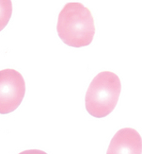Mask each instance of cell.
Returning <instances> with one entry per match:
<instances>
[{
	"instance_id": "4",
	"label": "cell",
	"mask_w": 142,
	"mask_h": 154,
	"mask_svg": "<svg viewBox=\"0 0 142 154\" xmlns=\"http://www.w3.org/2000/svg\"><path fill=\"white\" fill-rule=\"evenodd\" d=\"M141 136L134 129H121L113 136L106 154H141Z\"/></svg>"
},
{
	"instance_id": "3",
	"label": "cell",
	"mask_w": 142,
	"mask_h": 154,
	"mask_svg": "<svg viewBox=\"0 0 142 154\" xmlns=\"http://www.w3.org/2000/svg\"><path fill=\"white\" fill-rule=\"evenodd\" d=\"M25 94L23 76L14 69L0 71V113L7 115L17 109Z\"/></svg>"
},
{
	"instance_id": "1",
	"label": "cell",
	"mask_w": 142,
	"mask_h": 154,
	"mask_svg": "<svg viewBox=\"0 0 142 154\" xmlns=\"http://www.w3.org/2000/svg\"><path fill=\"white\" fill-rule=\"evenodd\" d=\"M57 30L63 43L72 48L90 45L95 34L90 11L79 2L66 4L58 15Z\"/></svg>"
},
{
	"instance_id": "2",
	"label": "cell",
	"mask_w": 142,
	"mask_h": 154,
	"mask_svg": "<svg viewBox=\"0 0 142 154\" xmlns=\"http://www.w3.org/2000/svg\"><path fill=\"white\" fill-rule=\"evenodd\" d=\"M121 90L119 77L109 71L101 72L93 79L86 94V109L91 116L103 118L115 109Z\"/></svg>"
},
{
	"instance_id": "6",
	"label": "cell",
	"mask_w": 142,
	"mask_h": 154,
	"mask_svg": "<svg viewBox=\"0 0 142 154\" xmlns=\"http://www.w3.org/2000/svg\"><path fill=\"white\" fill-rule=\"evenodd\" d=\"M19 154H47V153L43 150H39V149H28V150H25L23 152H20Z\"/></svg>"
},
{
	"instance_id": "5",
	"label": "cell",
	"mask_w": 142,
	"mask_h": 154,
	"mask_svg": "<svg viewBox=\"0 0 142 154\" xmlns=\"http://www.w3.org/2000/svg\"><path fill=\"white\" fill-rule=\"evenodd\" d=\"M12 14V3L10 0H0V31L8 25Z\"/></svg>"
}]
</instances>
